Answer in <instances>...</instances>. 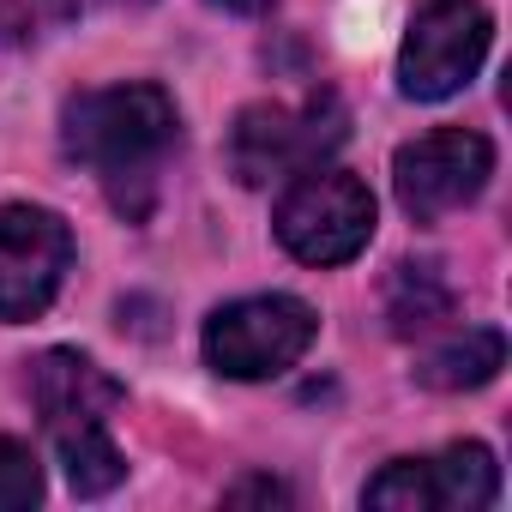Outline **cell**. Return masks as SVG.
Wrapping results in <instances>:
<instances>
[{"label":"cell","instance_id":"30bf717a","mask_svg":"<svg viewBox=\"0 0 512 512\" xmlns=\"http://www.w3.org/2000/svg\"><path fill=\"white\" fill-rule=\"evenodd\" d=\"M500 368H506V338H500L494 326H464V332L440 338V344L416 362V380L434 386V392H476V386H488Z\"/></svg>","mask_w":512,"mask_h":512},{"label":"cell","instance_id":"8fae6325","mask_svg":"<svg viewBox=\"0 0 512 512\" xmlns=\"http://www.w3.org/2000/svg\"><path fill=\"white\" fill-rule=\"evenodd\" d=\"M452 314V284L440 278L434 260H404L386 284V320L398 338H428Z\"/></svg>","mask_w":512,"mask_h":512},{"label":"cell","instance_id":"ba28073f","mask_svg":"<svg viewBox=\"0 0 512 512\" xmlns=\"http://www.w3.org/2000/svg\"><path fill=\"white\" fill-rule=\"evenodd\" d=\"M368 506L380 512H482L500 500V464L482 440H458L434 458H398L368 488Z\"/></svg>","mask_w":512,"mask_h":512},{"label":"cell","instance_id":"9c48e42d","mask_svg":"<svg viewBox=\"0 0 512 512\" xmlns=\"http://www.w3.org/2000/svg\"><path fill=\"white\" fill-rule=\"evenodd\" d=\"M73 266V229L49 205H0V320L25 326L49 314Z\"/></svg>","mask_w":512,"mask_h":512},{"label":"cell","instance_id":"4fadbf2b","mask_svg":"<svg viewBox=\"0 0 512 512\" xmlns=\"http://www.w3.org/2000/svg\"><path fill=\"white\" fill-rule=\"evenodd\" d=\"M43 500V464L25 440H0V512H19Z\"/></svg>","mask_w":512,"mask_h":512},{"label":"cell","instance_id":"5b68a950","mask_svg":"<svg viewBox=\"0 0 512 512\" xmlns=\"http://www.w3.org/2000/svg\"><path fill=\"white\" fill-rule=\"evenodd\" d=\"M320 314L296 296H241L205 320V362L229 380H272L308 356Z\"/></svg>","mask_w":512,"mask_h":512},{"label":"cell","instance_id":"6da1fadb","mask_svg":"<svg viewBox=\"0 0 512 512\" xmlns=\"http://www.w3.org/2000/svg\"><path fill=\"white\" fill-rule=\"evenodd\" d=\"M61 145L103 181L109 205L127 223H145L163 193V163L181 145V115L163 85H103L67 103Z\"/></svg>","mask_w":512,"mask_h":512},{"label":"cell","instance_id":"52a82bcc","mask_svg":"<svg viewBox=\"0 0 512 512\" xmlns=\"http://www.w3.org/2000/svg\"><path fill=\"white\" fill-rule=\"evenodd\" d=\"M494 175V145L470 127H434L392 157V193L410 223H440L464 211Z\"/></svg>","mask_w":512,"mask_h":512},{"label":"cell","instance_id":"7c38bea8","mask_svg":"<svg viewBox=\"0 0 512 512\" xmlns=\"http://www.w3.org/2000/svg\"><path fill=\"white\" fill-rule=\"evenodd\" d=\"M91 7H103V0H0V49H25Z\"/></svg>","mask_w":512,"mask_h":512},{"label":"cell","instance_id":"8992f818","mask_svg":"<svg viewBox=\"0 0 512 512\" xmlns=\"http://www.w3.org/2000/svg\"><path fill=\"white\" fill-rule=\"evenodd\" d=\"M488 37L494 25L482 13V0H422L398 49V91L416 103H440L464 91L488 61Z\"/></svg>","mask_w":512,"mask_h":512},{"label":"cell","instance_id":"5bb4252c","mask_svg":"<svg viewBox=\"0 0 512 512\" xmlns=\"http://www.w3.org/2000/svg\"><path fill=\"white\" fill-rule=\"evenodd\" d=\"M229 500H290V488H284V482H272V476H253V482H235V488H229Z\"/></svg>","mask_w":512,"mask_h":512},{"label":"cell","instance_id":"3957f363","mask_svg":"<svg viewBox=\"0 0 512 512\" xmlns=\"http://www.w3.org/2000/svg\"><path fill=\"white\" fill-rule=\"evenodd\" d=\"M350 133L338 91H314L302 103H253L229 127V169L241 187H272L320 169Z\"/></svg>","mask_w":512,"mask_h":512},{"label":"cell","instance_id":"277c9868","mask_svg":"<svg viewBox=\"0 0 512 512\" xmlns=\"http://www.w3.org/2000/svg\"><path fill=\"white\" fill-rule=\"evenodd\" d=\"M278 241L302 266H344L374 241V193L350 169H308L284 187L278 199Z\"/></svg>","mask_w":512,"mask_h":512},{"label":"cell","instance_id":"7a4b0ae2","mask_svg":"<svg viewBox=\"0 0 512 512\" xmlns=\"http://www.w3.org/2000/svg\"><path fill=\"white\" fill-rule=\"evenodd\" d=\"M25 386H31V404L67 464V482L79 500H97L109 494L121 476H127V458L115 452L109 440V416L121 410L127 386L115 374H103L91 356L79 350H43L25 362Z\"/></svg>","mask_w":512,"mask_h":512},{"label":"cell","instance_id":"9a60e30c","mask_svg":"<svg viewBox=\"0 0 512 512\" xmlns=\"http://www.w3.org/2000/svg\"><path fill=\"white\" fill-rule=\"evenodd\" d=\"M205 7L235 13V19H260V13H272V0H205Z\"/></svg>","mask_w":512,"mask_h":512}]
</instances>
